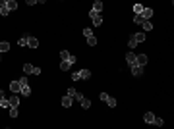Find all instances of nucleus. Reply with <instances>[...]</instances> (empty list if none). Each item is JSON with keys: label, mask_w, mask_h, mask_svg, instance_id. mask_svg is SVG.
<instances>
[{"label": "nucleus", "mask_w": 174, "mask_h": 129, "mask_svg": "<svg viewBox=\"0 0 174 129\" xmlns=\"http://www.w3.org/2000/svg\"><path fill=\"white\" fill-rule=\"evenodd\" d=\"M25 2H27L29 6H33V4H37V0H25Z\"/></svg>", "instance_id": "nucleus-32"}, {"label": "nucleus", "mask_w": 174, "mask_h": 129, "mask_svg": "<svg viewBox=\"0 0 174 129\" xmlns=\"http://www.w3.org/2000/svg\"><path fill=\"white\" fill-rule=\"evenodd\" d=\"M23 71H25L27 75H41V68L31 66V64H25V66H23Z\"/></svg>", "instance_id": "nucleus-4"}, {"label": "nucleus", "mask_w": 174, "mask_h": 129, "mask_svg": "<svg viewBox=\"0 0 174 129\" xmlns=\"http://www.w3.org/2000/svg\"><path fill=\"white\" fill-rule=\"evenodd\" d=\"M77 102L81 104V108H85V110H87V108H91V100H89V98H85V97H81Z\"/></svg>", "instance_id": "nucleus-15"}, {"label": "nucleus", "mask_w": 174, "mask_h": 129, "mask_svg": "<svg viewBox=\"0 0 174 129\" xmlns=\"http://www.w3.org/2000/svg\"><path fill=\"white\" fill-rule=\"evenodd\" d=\"M37 2H39V4H45V2H47V0H37Z\"/></svg>", "instance_id": "nucleus-33"}, {"label": "nucleus", "mask_w": 174, "mask_h": 129, "mask_svg": "<svg viewBox=\"0 0 174 129\" xmlns=\"http://www.w3.org/2000/svg\"><path fill=\"white\" fill-rule=\"evenodd\" d=\"M136 60H137V56L134 52H128L126 54V62H128V66H134L136 64Z\"/></svg>", "instance_id": "nucleus-8"}, {"label": "nucleus", "mask_w": 174, "mask_h": 129, "mask_svg": "<svg viewBox=\"0 0 174 129\" xmlns=\"http://www.w3.org/2000/svg\"><path fill=\"white\" fill-rule=\"evenodd\" d=\"M6 8H8L10 12L17 10V2H16V0H6Z\"/></svg>", "instance_id": "nucleus-16"}, {"label": "nucleus", "mask_w": 174, "mask_h": 129, "mask_svg": "<svg viewBox=\"0 0 174 129\" xmlns=\"http://www.w3.org/2000/svg\"><path fill=\"white\" fill-rule=\"evenodd\" d=\"M141 21H143V17L139 16V14H136V16H134V23H137V25H141Z\"/></svg>", "instance_id": "nucleus-25"}, {"label": "nucleus", "mask_w": 174, "mask_h": 129, "mask_svg": "<svg viewBox=\"0 0 174 129\" xmlns=\"http://www.w3.org/2000/svg\"><path fill=\"white\" fill-rule=\"evenodd\" d=\"M89 17H91L93 19V23H95V25H101V23H103V17H101V14H97V12H89Z\"/></svg>", "instance_id": "nucleus-7"}, {"label": "nucleus", "mask_w": 174, "mask_h": 129, "mask_svg": "<svg viewBox=\"0 0 174 129\" xmlns=\"http://www.w3.org/2000/svg\"><path fill=\"white\" fill-rule=\"evenodd\" d=\"M76 62H77L76 56H70L68 60H62V62H60V70H62V71H68V70L72 68V66L76 64Z\"/></svg>", "instance_id": "nucleus-2"}, {"label": "nucleus", "mask_w": 174, "mask_h": 129, "mask_svg": "<svg viewBox=\"0 0 174 129\" xmlns=\"http://www.w3.org/2000/svg\"><path fill=\"white\" fill-rule=\"evenodd\" d=\"M4 98H8V97H6V92H4V91H0V100H4Z\"/></svg>", "instance_id": "nucleus-31"}, {"label": "nucleus", "mask_w": 174, "mask_h": 129, "mask_svg": "<svg viewBox=\"0 0 174 129\" xmlns=\"http://www.w3.org/2000/svg\"><path fill=\"white\" fill-rule=\"evenodd\" d=\"M76 92H77L76 89H74V87H70V89H68V91H66V95H70V97L74 98V97H76Z\"/></svg>", "instance_id": "nucleus-26"}, {"label": "nucleus", "mask_w": 174, "mask_h": 129, "mask_svg": "<svg viewBox=\"0 0 174 129\" xmlns=\"http://www.w3.org/2000/svg\"><path fill=\"white\" fill-rule=\"evenodd\" d=\"M87 44H89V46H95V44H97V39L93 37V35H91V37H87Z\"/></svg>", "instance_id": "nucleus-22"}, {"label": "nucleus", "mask_w": 174, "mask_h": 129, "mask_svg": "<svg viewBox=\"0 0 174 129\" xmlns=\"http://www.w3.org/2000/svg\"><path fill=\"white\" fill-rule=\"evenodd\" d=\"M72 100H74V98H72L70 95H64V97H62V106H64V108H70V106H72Z\"/></svg>", "instance_id": "nucleus-11"}, {"label": "nucleus", "mask_w": 174, "mask_h": 129, "mask_svg": "<svg viewBox=\"0 0 174 129\" xmlns=\"http://www.w3.org/2000/svg\"><path fill=\"white\" fill-rule=\"evenodd\" d=\"M101 10H103V2H101V0H95V4H93V12L101 14Z\"/></svg>", "instance_id": "nucleus-19"}, {"label": "nucleus", "mask_w": 174, "mask_h": 129, "mask_svg": "<svg viewBox=\"0 0 174 129\" xmlns=\"http://www.w3.org/2000/svg\"><path fill=\"white\" fill-rule=\"evenodd\" d=\"M89 77H91V71H89V70H79V71H76V73H72V79H74V81L89 79Z\"/></svg>", "instance_id": "nucleus-3"}, {"label": "nucleus", "mask_w": 174, "mask_h": 129, "mask_svg": "<svg viewBox=\"0 0 174 129\" xmlns=\"http://www.w3.org/2000/svg\"><path fill=\"white\" fill-rule=\"evenodd\" d=\"M70 56H72V54L68 52V50H62V52H60V60H68Z\"/></svg>", "instance_id": "nucleus-23"}, {"label": "nucleus", "mask_w": 174, "mask_h": 129, "mask_svg": "<svg viewBox=\"0 0 174 129\" xmlns=\"http://www.w3.org/2000/svg\"><path fill=\"white\" fill-rule=\"evenodd\" d=\"M8 50H10V43L2 41V43H0V52H8Z\"/></svg>", "instance_id": "nucleus-21"}, {"label": "nucleus", "mask_w": 174, "mask_h": 129, "mask_svg": "<svg viewBox=\"0 0 174 129\" xmlns=\"http://www.w3.org/2000/svg\"><path fill=\"white\" fill-rule=\"evenodd\" d=\"M136 64L145 66V64H147V54H139V56H137V60H136Z\"/></svg>", "instance_id": "nucleus-18"}, {"label": "nucleus", "mask_w": 174, "mask_h": 129, "mask_svg": "<svg viewBox=\"0 0 174 129\" xmlns=\"http://www.w3.org/2000/svg\"><path fill=\"white\" fill-rule=\"evenodd\" d=\"M153 119H155V114H153V112H145V114H143V121H145V123H153Z\"/></svg>", "instance_id": "nucleus-12"}, {"label": "nucleus", "mask_w": 174, "mask_h": 129, "mask_svg": "<svg viewBox=\"0 0 174 129\" xmlns=\"http://www.w3.org/2000/svg\"><path fill=\"white\" fill-rule=\"evenodd\" d=\"M153 123L157 125V127H161V125H164V121H163L161 118H155V119H153Z\"/></svg>", "instance_id": "nucleus-27"}, {"label": "nucleus", "mask_w": 174, "mask_h": 129, "mask_svg": "<svg viewBox=\"0 0 174 129\" xmlns=\"http://www.w3.org/2000/svg\"><path fill=\"white\" fill-rule=\"evenodd\" d=\"M128 46H130V48H136V46H137V43L134 41V39H130V41H128Z\"/></svg>", "instance_id": "nucleus-30"}, {"label": "nucleus", "mask_w": 174, "mask_h": 129, "mask_svg": "<svg viewBox=\"0 0 174 129\" xmlns=\"http://www.w3.org/2000/svg\"><path fill=\"white\" fill-rule=\"evenodd\" d=\"M19 87H22V95L23 97H31V87H29V81L27 77H19Z\"/></svg>", "instance_id": "nucleus-1"}, {"label": "nucleus", "mask_w": 174, "mask_h": 129, "mask_svg": "<svg viewBox=\"0 0 174 129\" xmlns=\"http://www.w3.org/2000/svg\"><path fill=\"white\" fill-rule=\"evenodd\" d=\"M141 27L145 29V31H151V29H153V23L149 21V19H143V21H141Z\"/></svg>", "instance_id": "nucleus-20"}, {"label": "nucleus", "mask_w": 174, "mask_h": 129, "mask_svg": "<svg viewBox=\"0 0 174 129\" xmlns=\"http://www.w3.org/2000/svg\"><path fill=\"white\" fill-rule=\"evenodd\" d=\"M141 10H143L141 4H136V6H134V12H136V14H141Z\"/></svg>", "instance_id": "nucleus-28"}, {"label": "nucleus", "mask_w": 174, "mask_h": 129, "mask_svg": "<svg viewBox=\"0 0 174 129\" xmlns=\"http://www.w3.org/2000/svg\"><path fill=\"white\" fill-rule=\"evenodd\" d=\"M139 16H141L143 19H149V17L153 16V10H151V8H143V10H141V14H139Z\"/></svg>", "instance_id": "nucleus-13"}, {"label": "nucleus", "mask_w": 174, "mask_h": 129, "mask_svg": "<svg viewBox=\"0 0 174 129\" xmlns=\"http://www.w3.org/2000/svg\"><path fill=\"white\" fill-rule=\"evenodd\" d=\"M83 35H85V37H91V35H93V31L89 29V27H85V29H83Z\"/></svg>", "instance_id": "nucleus-29"}, {"label": "nucleus", "mask_w": 174, "mask_h": 129, "mask_svg": "<svg viewBox=\"0 0 174 129\" xmlns=\"http://www.w3.org/2000/svg\"><path fill=\"white\" fill-rule=\"evenodd\" d=\"M8 102H10V106H19V97L14 92L12 97H8Z\"/></svg>", "instance_id": "nucleus-10"}, {"label": "nucleus", "mask_w": 174, "mask_h": 129, "mask_svg": "<svg viewBox=\"0 0 174 129\" xmlns=\"http://www.w3.org/2000/svg\"><path fill=\"white\" fill-rule=\"evenodd\" d=\"M17 46H27V37H22L17 41Z\"/></svg>", "instance_id": "nucleus-24"}, {"label": "nucleus", "mask_w": 174, "mask_h": 129, "mask_svg": "<svg viewBox=\"0 0 174 129\" xmlns=\"http://www.w3.org/2000/svg\"><path fill=\"white\" fill-rule=\"evenodd\" d=\"M99 97H101V100H103V102H106V104H109L110 108H116V98L109 97V95H106V92H101V95H99Z\"/></svg>", "instance_id": "nucleus-5"}, {"label": "nucleus", "mask_w": 174, "mask_h": 129, "mask_svg": "<svg viewBox=\"0 0 174 129\" xmlns=\"http://www.w3.org/2000/svg\"><path fill=\"white\" fill-rule=\"evenodd\" d=\"M27 46H31V48H39V41L35 37H27Z\"/></svg>", "instance_id": "nucleus-14"}, {"label": "nucleus", "mask_w": 174, "mask_h": 129, "mask_svg": "<svg viewBox=\"0 0 174 129\" xmlns=\"http://www.w3.org/2000/svg\"><path fill=\"white\" fill-rule=\"evenodd\" d=\"M10 91H12V92H16V95H17V92H22L19 81H12V83H10Z\"/></svg>", "instance_id": "nucleus-9"}, {"label": "nucleus", "mask_w": 174, "mask_h": 129, "mask_svg": "<svg viewBox=\"0 0 174 129\" xmlns=\"http://www.w3.org/2000/svg\"><path fill=\"white\" fill-rule=\"evenodd\" d=\"M130 68H132V75H134V77H141L143 75V66L134 64V66H130Z\"/></svg>", "instance_id": "nucleus-6"}, {"label": "nucleus", "mask_w": 174, "mask_h": 129, "mask_svg": "<svg viewBox=\"0 0 174 129\" xmlns=\"http://www.w3.org/2000/svg\"><path fill=\"white\" fill-rule=\"evenodd\" d=\"M132 39H134V41H136V43L139 44V43H143V41H145L147 37H145V33H136V35H134Z\"/></svg>", "instance_id": "nucleus-17"}]
</instances>
